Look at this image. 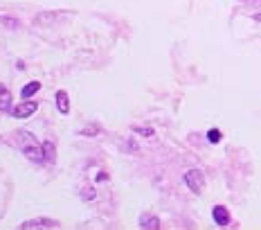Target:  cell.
Returning <instances> with one entry per match:
<instances>
[{
  "instance_id": "obj_11",
  "label": "cell",
  "mask_w": 261,
  "mask_h": 230,
  "mask_svg": "<svg viewBox=\"0 0 261 230\" xmlns=\"http://www.w3.org/2000/svg\"><path fill=\"white\" fill-rule=\"evenodd\" d=\"M207 138H210V142H219V140H221V131H219V129H212Z\"/></svg>"
},
{
  "instance_id": "obj_5",
  "label": "cell",
  "mask_w": 261,
  "mask_h": 230,
  "mask_svg": "<svg viewBox=\"0 0 261 230\" xmlns=\"http://www.w3.org/2000/svg\"><path fill=\"white\" fill-rule=\"evenodd\" d=\"M54 102H57V108H59V113H61V115L70 113V100H68V93H65V90H57Z\"/></svg>"
},
{
  "instance_id": "obj_2",
  "label": "cell",
  "mask_w": 261,
  "mask_h": 230,
  "mask_svg": "<svg viewBox=\"0 0 261 230\" xmlns=\"http://www.w3.org/2000/svg\"><path fill=\"white\" fill-rule=\"evenodd\" d=\"M182 180H185V185L194 192V194H200V192H203L205 176H203V172H200V169H189V172H185Z\"/></svg>"
},
{
  "instance_id": "obj_4",
  "label": "cell",
  "mask_w": 261,
  "mask_h": 230,
  "mask_svg": "<svg viewBox=\"0 0 261 230\" xmlns=\"http://www.w3.org/2000/svg\"><path fill=\"white\" fill-rule=\"evenodd\" d=\"M23 230H32V228H59V221L54 219H30V221L20 223Z\"/></svg>"
},
{
  "instance_id": "obj_14",
  "label": "cell",
  "mask_w": 261,
  "mask_h": 230,
  "mask_svg": "<svg viewBox=\"0 0 261 230\" xmlns=\"http://www.w3.org/2000/svg\"><path fill=\"white\" fill-rule=\"evenodd\" d=\"M81 133H84V135H95V133H99V129H86V131H81Z\"/></svg>"
},
{
  "instance_id": "obj_9",
  "label": "cell",
  "mask_w": 261,
  "mask_h": 230,
  "mask_svg": "<svg viewBox=\"0 0 261 230\" xmlns=\"http://www.w3.org/2000/svg\"><path fill=\"white\" fill-rule=\"evenodd\" d=\"M39 90H41L39 81H30V84H25V88L20 90V95H23V97H32L34 93H39Z\"/></svg>"
},
{
  "instance_id": "obj_12",
  "label": "cell",
  "mask_w": 261,
  "mask_h": 230,
  "mask_svg": "<svg viewBox=\"0 0 261 230\" xmlns=\"http://www.w3.org/2000/svg\"><path fill=\"white\" fill-rule=\"evenodd\" d=\"M81 196H86V201L95 199V190H81Z\"/></svg>"
},
{
  "instance_id": "obj_7",
  "label": "cell",
  "mask_w": 261,
  "mask_h": 230,
  "mask_svg": "<svg viewBox=\"0 0 261 230\" xmlns=\"http://www.w3.org/2000/svg\"><path fill=\"white\" fill-rule=\"evenodd\" d=\"M12 93H9L7 88H5L3 84H0V111H7L12 113Z\"/></svg>"
},
{
  "instance_id": "obj_10",
  "label": "cell",
  "mask_w": 261,
  "mask_h": 230,
  "mask_svg": "<svg viewBox=\"0 0 261 230\" xmlns=\"http://www.w3.org/2000/svg\"><path fill=\"white\" fill-rule=\"evenodd\" d=\"M43 151H45V163H52L54 160V145L50 140L43 142Z\"/></svg>"
},
{
  "instance_id": "obj_6",
  "label": "cell",
  "mask_w": 261,
  "mask_h": 230,
  "mask_svg": "<svg viewBox=\"0 0 261 230\" xmlns=\"http://www.w3.org/2000/svg\"><path fill=\"white\" fill-rule=\"evenodd\" d=\"M212 217H214V221L219 223V226H227V223H230V212L223 205H216L214 210H212Z\"/></svg>"
},
{
  "instance_id": "obj_13",
  "label": "cell",
  "mask_w": 261,
  "mask_h": 230,
  "mask_svg": "<svg viewBox=\"0 0 261 230\" xmlns=\"http://www.w3.org/2000/svg\"><path fill=\"white\" fill-rule=\"evenodd\" d=\"M135 131H138V133H142V135H153V129H135Z\"/></svg>"
},
{
  "instance_id": "obj_1",
  "label": "cell",
  "mask_w": 261,
  "mask_h": 230,
  "mask_svg": "<svg viewBox=\"0 0 261 230\" xmlns=\"http://www.w3.org/2000/svg\"><path fill=\"white\" fill-rule=\"evenodd\" d=\"M14 140L18 142V149L25 153L30 160H34V163H43L45 160V151H43V145H39V140L34 138V135L30 133V131H20V133H16L14 135Z\"/></svg>"
},
{
  "instance_id": "obj_8",
  "label": "cell",
  "mask_w": 261,
  "mask_h": 230,
  "mask_svg": "<svg viewBox=\"0 0 261 230\" xmlns=\"http://www.w3.org/2000/svg\"><path fill=\"white\" fill-rule=\"evenodd\" d=\"M140 226L142 228H160V221H158V219L153 217V215H144L142 219H140Z\"/></svg>"
},
{
  "instance_id": "obj_3",
  "label": "cell",
  "mask_w": 261,
  "mask_h": 230,
  "mask_svg": "<svg viewBox=\"0 0 261 230\" xmlns=\"http://www.w3.org/2000/svg\"><path fill=\"white\" fill-rule=\"evenodd\" d=\"M36 108H39V104H36V102H23V104H18V106L12 108V115H14V118L23 120V118H30V115H34Z\"/></svg>"
}]
</instances>
